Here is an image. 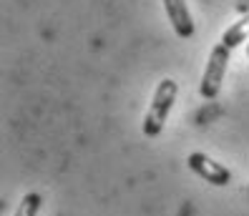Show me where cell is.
Wrapping results in <instances>:
<instances>
[{
    "label": "cell",
    "instance_id": "5",
    "mask_svg": "<svg viewBox=\"0 0 249 216\" xmlns=\"http://www.w3.org/2000/svg\"><path fill=\"white\" fill-rule=\"evenodd\" d=\"M247 40H249V13H244L237 23H231L222 35V43L231 50L237 46H242V43H247Z\"/></svg>",
    "mask_w": 249,
    "mask_h": 216
},
{
    "label": "cell",
    "instance_id": "4",
    "mask_svg": "<svg viewBox=\"0 0 249 216\" xmlns=\"http://www.w3.org/2000/svg\"><path fill=\"white\" fill-rule=\"evenodd\" d=\"M164 10H166V18L174 28V33L179 38H192L194 35V20H192V13H189L184 0H164Z\"/></svg>",
    "mask_w": 249,
    "mask_h": 216
},
{
    "label": "cell",
    "instance_id": "2",
    "mask_svg": "<svg viewBox=\"0 0 249 216\" xmlns=\"http://www.w3.org/2000/svg\"><path fill=\"white\" fill-rule=\"evenodd\" d=\"M229 53L231 48H227L224 43L212 48L209 53V61L204 66V76H201V83H199V93L201 98L207 100H214L222 91V83H224V73H227V66H229Z\"/></svg>",
    "mask_w": 249,
    "mask_h": 216
},
{
    "label": "cell",
    "instance_id": "1",
    "mask_svg": "<svg viewBox=\"0 0 249 216\" xmlns=\"http://www.w3.org/2000/svg\"><path fill=\"white\" fill-rule=\"evenodd\" d=\"M177 96H179V85L174 78H164L156 85V91L151 96V103H149V111H146V116H143V126H141L143 136L156 138L164 131V123L169 118L174 103H177Z\"/></svg>",
    "mask_w": 249,
    "mask_h": 216
},
{
    "label": "cell",
    "instance_id": "6",
    "mask_svg": "<svg viewBox=\"0 0 249 216\" xmlns=\"http://www.w3.org/2000/svg\"><path fill=\"white\" fill-rule=\"evenodd\" d=\"M40 204H43V196L36 194V191H31V194H25L20 199V204H18V209H16V214H13V216H38Z\"/></svg>",
    "mask_w": 249,
    "mask_h": 216
},
{
    "label": "cell",
    "instance_id": "7",
    "mask_svg": "<svg viewBox=\"0 0 249 216\" xmlns=\"http://www.w3.org/2000/svg\"><path fill=\"white\" fill-rule=\"evenodd\" d=\"M247 55H249V46H247Z\"/></svg>",
    "mask_w": 249,
    "mask_h": 216
},
{
    "label": "cell",
    "instance_id": "3",
    "mask_svg": "<svg viewBox=\"0 0 249 216\" xmlns=\"http://www.w3.org/2000/svg\"><path fill=\"white\" fill-rule=\"evenodd\" d=\"M186 164H189V168H192L199 179H204V181L212 183V186H227L231 181V171L224 164L214 161L212 156L201 153V151L189 153L186 156Z\"/></svg>",
    "mask_w": 249,
    "mask_h": 216
}]
</instances>
